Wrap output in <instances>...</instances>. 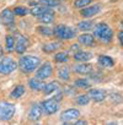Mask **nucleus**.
Instances as JSON below:
<instances>
[{
	"instance_id": "f257e3e1",
	"label": "nucleus",
	"mask_w": 123,
	"mask_h": 125,
	"mask_svg": "<svg viewBox=\"0 0 123 125\" xmlns=\"http://www.w3.org/2000/svg\"><path fill=\"white\" fill-rule=\"evenodd\" d=\"M39 58L35 56V55H25L20 59L17 66L20 68V70L25 74H30V73H33L38 66H39Z\"/></svg>"
},
{
	"instance_id": "f03ea898",
	"label": "nucleus",
	"mask_w": 123,
	"mask_h": 125,
	"mask_svg": "<svg viewBox=\"0 0 123 125\" xmlns=\"http://www.w3.org/2000/svg\"><path fill=\"white\" fill-rule=\"evenodd\" d=\"M94 37L100 39L103 43H110L113 37V31L107 23H97L94 28Z\"/></svg>"
},
{
	"instance_id": "7ed1b4c3",
	"label": "nucleus",
	"mask_w": 123,
	"mask_h": 125,
	"mask_svg": "<svg viewBox=\"0 0 123 125\" xmlns=\"http://www.w3.org/2000/svg\"><path fill=\"white\" fill-rule=\"evenodd\" d=\"M53 34L58 38V39H72L76 36V32L74 28L65 26V25H58L53 28Z\"/></svg>"
},
{
	"instance_id": "20e7f679",
	"label": "nucleus",
	"mask_w": 123,
	"mask_h": 125,
	"mask_svg": "<svg viewBox=\"0 0 123 125\" xmlns=\"http://www.w3.org/2000/svg\"><path fill=\"white\" fill-rule=\"evenodd\" d=\"M17 69V62L9 56H5L0 59V74L1 75H9L14 73Z\"/></svg>"
},
{
	"instance_id": "39448f33",
	"label": "nucleus",
	"mask_w": 123,
	"mask_h": 125,
	"mask_svg": "<svg viewBox=\"0 0 123 125\" xmlns=\"http://www.w3.org/2000/svg\"><path fill=\"white\" fill-rule=\"evenodd\" d=\"M15 114V104L9 102H0V120H11Z\"/></svg>"
},
{
	"instance_id": "423d86ee",
	"label": "nucleus",
	"mask_w": 123,
	"mask_h": 125,
	"mask_svg": "<svg viewBox=\"0 0 123 125\" xmlns=\"http://www.w3.org/2000/svg\"><path fill=\"white\" fill-rule=\"evenodd\" d=\"M53 74V66L50 62H44L39 66V69L36 71V77L39 79V80H46L48 77H50Z\"/></svg>"
},
{
	"instance_id": "0eeeda50",
	"label": "nucleus",
	"mask_w": 123,
	"mask_h": 125,
	"mask_svg": "<svg viewBox=\"0 0 123 125\" xmlns=\"http://www.w3.org/2000/svg\"><path fill=\"white\" fill-rule=\"evenodd\" d=\"M41 107H42V110L46 114H54L59 109V102L57 99H54V98H50V99L43 101Z\"/></svg>"
},
{
	"instance_id": "6e6552de",
	"label": "nucleus",
	"mask_w": 123,
	"mask_h": 125,
	"mask_svg": "<svg viewBox=\"0 0 123 125\" xmlns=\"http://www.w3.org/2000/svg\"><path fill=\"white\" fill-rule=\"evenodd\" d=\"M79 116H80V112L78 109H67L60 114V120L63 123L69 124V123L76 120Z\"/></svg>"
},
{
	"instance_id": "1a4fd4ad",
	"label": "nucleus",
	"mask_w": 123,
	"mask_h": 125,
	"mask_svg": "<svg viewBox=\"0 0 123 125\" xmlns=\"http://www.w3.org/2000/svg\"><path fill=\"white\" fill-rule=\"evenodd\" d=\"M28 48V39L22 36V34H19L17 36V39L15 41V50L19 53V54H24Z\"/></svg>"
},
{
	"instance_id": "9d476101",
	"label": "nucleus",
	"mask_w": 123,
	"mask_h": 125,
	"mask_svg": "<svg viewBox=\"0 0 123 125\" xmlns=\"http://www.w3.org/2000/svg\"><path fill=\"white\" fill-rule=\"evenodd\" d=\"M100 11H101V5L95 4V5H87V6L83 8L80 14L83 17H92V16L97 15Z\"/></svg>"
},
{
	"instance_id": "9b49d317",
	"label": "nucleus",
	"mask_w": 123,
	"mask_h": 125,
	"mask_svg": "<svg viewBox=\"0 0 123 125\" xmlns=\"http://www.w3.org/2000/svg\"><path fill=\"white\" fill-rule=\"evenodd\" d=\"M87 96L90 97V99H92L95 102H102V101L106 99L107 93H106V91L100 90V88H91L89 91V94Z\"/></svg>"
},
{
	"instance_id": "f8f14e48",
	"label": "nucleus",
	"mask_w": 123,
	"mask_h": 125,
	"mask_svg": "<svg viewBox=\"0 0 123 125\" xmlns=\"http://www.w3.org/2000/svg\"><path fill=\"white\" fill-rule=\"evenodd\" d=\"M41 115H42V107L41 104L38 103H35L32 104L30 112H28V119L32 120V121H38L41 119Z\"/></svg>"
},
{
	"instance_id": "ddd939ff",
	"label": "nucleus",
	"mask_w": 123,
	"mask_h": 125,
	"mask_svg": "<svg viewBox=\"0 0 123 125\" xmlns=\"http://www.w3.org/2000/svg\"><path fill=\"white\" fill-rule=\"evenodd\" d=\"M0 22L5 26H10L14 23V12L10 9L3 10V12L0 14Z\"/></svg>"
},
{
	"instance_id": "4468645a",
	"label": "nucleus",
	"mask_w": 123,
	"mask_h": 125,
	"mask_svg": "<svg viewBox=\"0 0 123 125\" xmlns=\"http://www.w3.org/2000/svg\"><path fill=\"white\" fill-rule=\"evenodd\" d=\"M37 17H38V20H39L42 23L49 25V23H52V22L54 21V12L48 9V10H46L44 12H42L41 15H38Z\"/></svg>"
},
{
	"instance_id": "2eb2a0df",
	"label": "nucleus",
	"mask_w": 123,
	"mask_h": 125,
	"mask_svg": "<svg viewBox=\"0 0 123 125\" xmlns=\"http://www.w3.org/2000/svg\"><path fill=\"white\" fill-rule=\"evenodd\" d=\"M79 43L83 44V45H86V47H92L95 44V37L90 33H84V34H80L79 36Z\"/></svg>"
},
{
	"instance_id": "dca6fc26",
	"label": "nucleus",
	"mask_w": 123,
	"mask_h": 125,
	"mask_svg": "<svg viewBox=\"0 0 123 125\" xmlns=\"http://www.w3.org/2000/svg\"><path fill=\"white\" fill-rule=\"evenodd\" d=\"M92 58V53L90 52H83V50H78L74 54V60L79 61V62H86Z\"/></svg>"
},
{
	"instance_id": "f3484780",
	"label": "nucleus",
	"mask_w": 123,
	"mask_h": 125,
	"mask_svg": "<svg viewBox=\"0 0 123 125\" xmlns=\"http://www.w3.org/2000/svg\"><path fill=\"white\" fill-rule=\"evenodd\" d=\"M74 71L76 74H80V75H86V74H90L92 71V66L90 64L83 62V64H79V65L74 66Z\"/></svg>"
},
{
	"instance_id": "a211bd4d",
	"label": "nucleus",
	"mask_w": 123,
	"mask_h": 125,
	"mask_svg": "<svg viewBox=\"0 0 123 125\" xmlns=\"http://www.w3.org/2000/svg\"><path fill=\"white\" fill-rule=\"evenodd\" d=\"M97 62L102 66V68H112L114 65V61L111 56L108 55H100L97 59Z\"/></svg>"
},
{
	"instance_id": "6ab92c4d",
	"label": "nucleus",
	"mask_w": 123,
	"mask_h": 125,
	"mask_svg": "<svg viewBox=\"0 0 123 125\" xmlns=\"http://www.w3.org/2000/svg\"><path fill=\"white\" fill-rule=\"evenodd\" d=\"M44 85H46V83H44L42 80L37 79V77H33V79H30V80H28V86H30V88H32L33 91H42L43 87H44Z\"/></svg>"
},
{
	"instance_id": "aec40b11",
	"label": "nucleus",
	"mask_w": 123,
	"mask_h": 125,
	"mask_svg": "<svg viewBox=\"0 0 123 125\" xmlns=\"http://www.w3.org/2000/svg\"><path fill=\"white\" fill-rule=\"evenodd\" d=\"M59 48H60V43H59V42L46 43V44L42 47V49H43L44 53H53L54 50H57V49H59Z\"/></svg>"
},
{
	"instance_id": "412c9836",
	"label": "nucleus",
	"mask_w": 123,
	"mask_h": 125,
	"mask_svg": "<svg viewBox=\"0 0 123 125\" xmlns=\"http://www.w3.org/2000/svg\"><path fill=\"white\" fill-rule=\"evenodd\" d=\"M24 94H25V86L24 85H19V86H16L12 90V92L10 93V97L14 98V99H17V98L22 97Z\"/></svg>"
},
{
	"instance_id": "4be33fe9",
	"label": "nucleus",
	"mask_w": 123,
	"mask_h": 125,
	"mask_svg": "<svg viewBox=\"0 0 123 125\" xmlns=\"http://www.w3.org/2000/svg\"><path fill=\"white\" fill-rule=\"evenodd\" d=\"M58 77L62 79L63 81H68L70 79V71H69V68L67 66H63L58 70Z\"/></svg>"
},
{
	"instance_id": "5701e85b",
	"label": "nucleus",
	"mask_w": 123,
	"mask_h": 125,
	"mask_svg": "<svg viewBox=\"0 0 123 125\" xmlns=\"http://www.w3.org/2000/svg\"><path fill=\"white\" fill-rule=\"evenodd\" d=\"M49 8H47V6H44V5H41V4H37V5H35L32 9H30V12L33 15V16H38V15H41L42 12H44L46 10H48Z\"/></svg>"
},
{
	"instance_id": "b1692460",
	"label": "nucleus",
	"mask_w": 123,
	"mask_h": 125,
	"mask_svg": "<svg viewBox=\"0 0 123 125\" xmlns=\"http://www.w3.org/2000/svg\"><path fill=\"white\" fill-rule=\"evenodd\" d=\"M68 60H69V54L67 52H59L54 55L55 62H67Z\"/></svg>"
},
{
	"instance_id": "393cba45",
	"label": "nucleus",
	"mask_w": 123,
	"mask_h": 125,
	"mask_svg": "<svg viewBox=\"0 0 123 125\" xmlns=\"http://www.w3.org/2000/svg\"><path fill=\"white\" fill-rule=\"evenodd\" d=\"M58 88H59V86H58L57 82H50V83H48V85H44V87H43L42 91H43L46 94H49V93L55 92Z\"/></svg>"
},
{
	"instance_id": "a878e982",
	"label": "nucleus",
	"mask_w": 123,
	"mask_h": 125,
	"mask_svg": "<svg viewBox=\"0 0 123 125\" xmlns=\"http://www.w3.org/2000/svg\"><path fill=\"white\" fill-rule=\"evenodd\" d=\"M92 26H94V23H92L91 21H81V22L78 23V28H79V31H83V32H87V31H90V30L92 28Z\"/></svg>"
},
{
	"instance_id": "bb28decb",
	"label": "nucleus",
	"mask_w": 123,
	"mask_h": 125,
	"mask_svg": "<svg viewBox=\"0 0 123 125\" xmlns=\"http://www.w3.org/2000/svg\"><path fill=\"white\" fill-rule=\"evenodd\" d=\"M75 86L79 88H84V90H89L91 87V83L89 82V80L86 79H78L75 81Z\"/></svg>"
},
{
	"instance_id": "cd10ccee",
	"label": "nucleus",
	"mask_w": 123,
	"mask_h": 125,
	"mask_svg": "<svg viewBox=\"0 0 123 125\" xmlns=\"http://www.w3.org/2000/svg\"><path fill=\"white\" fill-rule=\"evenodd\" d=\"M5 43H6V50L9 53L12 52V50H15V38L12 36H6Z\"/></svg>"
},
{
	"instance_id": "c85d7f7f",
	"label": "nucleus",
	"mask_w": 123,
	"mask_h": 125,
	"mask_svg": "<svg viewBox=\"0 0 123 125\" xmlns=\"http://www.w3.org/2000/svg\"><path fill=\"white\" fill-rule=\"evenodd\" d=\"M12 12H14V15H17V16H26L30 12V10L25 6H16L12 10Z\"/></svg>"
},
{
	"instance_id": "c756f323",
	"label": "nucleus",
	"mask_w": 123,
	"mask_h": 125,
	"mask_svg": "<svg viewBox=\"0 0 123 125\" xmlns=\"http://www.w3.org/2000/svg\"><path fill=\"white\" fill-rule=\"evenodd\" d=\"M36 30L38 31V33H41L43 36H47V37L53 36V30L49 28V27H47V26H38Z\"/></svg>"
},
{
	"instance_id": "7c9ffc66",
	"label": "nucleus",
	"mask_w": 123,
	"mask_h": 125,
	"mask_svg": "<svg viewBox=\"0 0 123 125\" xmlns=\"http://www.w3.org/2000/svg\"><path fill=\"white\" fill-rule=\"evenodd\" d=\"M38 4L44 5L47 8H54L59 5V1L58 0H38Z\"/></svg>"
},
{
	"instance_id": "2f4dec72",
	"label": "nucleus",
	"mask_w": 123,
	"mask_h": 125,
	"mask_svg": "<svg viewBox=\"0 0 123 125\" xmlns=\"http://www.w3.org/2000/svg\"><path fill=\"white\" fill-rule=\"evenodd\" d=\"M90 102V97L87 94H80L76 97V103L79 105H86Z\"/></svg>"
},
{
	"instance_id": "473e14b6",
	"label": "nucleus",
	"mask_w": 123,
	"mask_h": 125,
	"mask_svg": "<svg viewBox=\"0 0 123 125\" xmlns=\"http://www.w3.org/2000/svg\"><path fill=\"white\" fill-rule=\"evenodd\" d=\"M92 3V0H75L74 1V6L76 9H83L87 5H90Z\"/></svg>"
},
{
	"instance_id": "72a5a7b5",
	"label": "nucleus",
	"mask_w": 123,
	"mask_h": 125,
	"mask_svg": "<svg viewBox=\"0 0 123 125\" xmlns=\"http://www.w3.org/2000/svg\"><path fill=\"white\" fill-rule=\"evenodd\" d=\"M118 41H119L121 44L123 43V32L122 31H119V33H118Z\"/></svg>"
},
{
	"instance_id": "f704fd0d",
	"label": "nucleus",
	"mask_w": 123,
	"mask_h": 125,
	"mask_svg": "<svg viewBox=\"0 0 123 125\" xmlns=\"http://www.w3.org/2000/svg\"><path fill=\"white\" fill-rule=\"evenodd\" d=\"M79 49H80L79 44H74V45H72V48H70V50H73V52H78Z\"/></svg>"
},
{
	"instance_id": "c9c22d12",
	"label": "nucleus",
	"mask_w": 123,
	"mask_h": 125,
	"mask_svg": "<svg viewBox=\"0 0 123 125\" xmlns=\"http://www.w3.org/2000/svg\"><path fill=\"white\" fill-rule=\"evenodd\" d=\"M87 124V121H85V120H78V121H75V125H86Z\"/></svg>"
},
{
	"instance_id": "e433bc0d",
	"label": "nucleus",
	"mask_w": 123,
	"mask_h": 125,
	"mask_svg": "<svg viewBox=\"0 0 123 125\" xmlns=\"http://www.w3.org/2000/svg\"><path fill=\"white\" fill-rule=\"evenodd\" d=\"M1 53H3V50H1V45H0V55H1Z\"/></svg>"
}]
</instances>
